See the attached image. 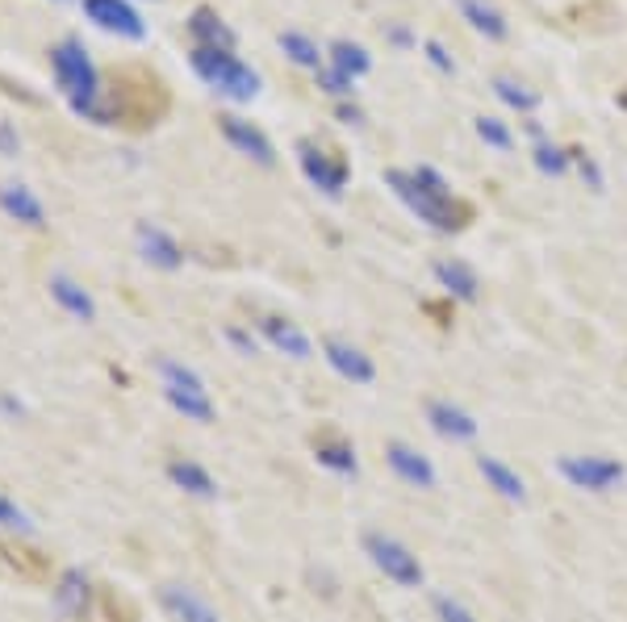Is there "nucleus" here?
Wrapping results in <instances>:
<instances>
[{"label":"nucleus","instance_id":"nucleus-4","mask_svg":"<svg viewBox=\"0 0 627 622\" xmlns=\"http://www.w3.org/2000/svg\"><path fill=\"white\" fill-rule=\"evenodd\" d=\"M159 384H164V397L176 414H185L197 426H209L218 410H213V397H209L206 380L197 377L192 368L176 363V359H159Z\"/></svg>","mask_w":627,"mask_h":622},{"label":"nucleus","instance_id":"nucleus-36","mask_svg":"<svg viewBox=\"0 0 627 622\" xmlns=\"http://www.w3.org/2000/svg\"><path fill=\"white\" fill-rule=\"evenodd\" d=\"M339 117L347 122V126H360V122H364V114L356 109V105H339Z\"/></svg>","mask_w":627,"mask_h":622},{"label":"nucleus","instance_id":"nucleus-5","mask_svg":"<svg viewBox=\"0 0 627 622\" xmlns=\"http://www.w3.org/2000/svg\"><path fill=\"white\" fill-rule=\"evenodd\" d=\"M364 551H368V560L377 565V572H385V577L394 584H401V589H418V584H422L418 556L406 544H398L394 535H385V530H364Z\"/></svg>","mask_w":627,"mask_h":622},{"label":"nucleus","instance_id":"nucleus-31","mask_svg":"<svg viewBox=\"0 0 627 622\" xmlns=\"http://www.w3.org/2000/svg\"><path fill=\"white\" fill-rule=\"evenodd\" d=\"M431 610H436L439 622H477L452 593H431Z\"/></svg>","mask_w":627,"mask_h":622},{"label":"nucleus","instance_id":"nucleus-18","mask_svg":"<svg viewBox=\"0 0 627 622\" xmlns=\"http://www.w3.org/2000/svg\"><path fill=\"white\" fill-rule=\"evenodd\" d=\"M477 472L485 476V485H490L498 497H506V502H527V485H523V476H519L511 464H502L498 455H477Z\"/></svg>","mask_w":627,"mask_h":622},{"label":"nucleus","instance_id":"nucleus-20","mask_svg":"<svg viewBox=\"0 0 627 622\" xmlns=\"http://www.w3.org/2000/svg\"><path fill=\"white\" fill-rule=\"evenodd\" d=\"M168 476L176 489H185L189 497H201V502H218V493H222L218 489V481H213L197 460H171Z\"/></svg>","mask_w":627,"mask_h":622},{"label":"nucleus","instance_id":"nucleus-37","mask_svg":"<svg viewBox=\"0 0 627 622\" xmlns=\"http://www.w3.org/2000/svg\"><path fill=\"white\" fill-rule=\"evenodd\" d=\"M619 105H624V109H627V93H624V96H619Z\"/></svg>","mask_w":627,"mask_h":622},{"label":"nucleus","instance_id":"nucleus-32","mask_svg":"<svg viewBox=\"0 0 627 622\" xmlns=\"http://www.w3.org/2000/svg\"><path fill=\"white\" fill-rule=\"evenodd\" d=\"M314 76H318V88H323V93H331V96H352L356 93V80L352 76H343V72H335V67H323V72H314Z\"/></svg>","mask_w":627,"mask_h":622},{"label":"nucleus","instance_id":"nucleus-12","mask_svg":"<svg viewBox=\"0 0 627 622\" xmlns=\"http://www.w3.org/2000/svg\"><path fill=\"white\" fill-rule=\"evenodd\" d=\"M134 243H138V255L151 267H159V272L185 267V251H180V243L171 239L168 230L151 226V222H138V226H134Z\"/></svg>","mask_w":627,"mask_h":622},{"label":"nucleus","instance_id":"nucleus-33","mask_svg":"<svg viewBox=\"0 0 627 622\" xmlns=\"http://www.w3.org/2000/svg\"><path fill=\"white\" fill-rule=\"evenodd\" d=\"M18 151H21V138H18V130H13V122H0V155L13 159Z\"/></svg>","mask_w":627,"mask_h":622},{"label":"nucleus","instance_id":"nucleus-35","mask_svg":"<svg viewBox=\"0 0 627 622\" xmlns=\"http://www.w3.org/2000/svg\"><path fill=\"white\" fill-rule=\"evenodd\" d=\"M227 342H234L243 356H255V339H251L248 330H239V326H227Z\"/></svg>","mask_w":627,"mask_h":622},{"label":"nucleus","instance_id":"nucleus-3","mask_svg":"<svg viewBox=\"0 0 627 622\" xmlns=\"http://www.w3.org/2000/svg\"><path fill=\"white\" fill-rule=\"evenodd\" d=\"M192 72L206 80L213 93L230 96V101H251L260 93V72H251L234 51H209V46H192Z\"/></svg>","mask_w":627,"mask_h":622},{"label":"nucleus","instance_id":"nucleus-17","mask_svg":"<svg viewBox=\"0 0 627 622\" xmlns=\"http://www.w3.org/2000/svg\"><path fill=\"white\" fill-rule=\"evenodd\" d=\"M0 209L13 222H21V226H34V230L46 226V205L25 185H0Z\"/></svg>","mask_w":627,"mask_h":622},{"label":"nucleus","instance_id":"nucleus-14","mask_svg":"<svg viewBox=\"0 0 627 622\" xmlns=\"http://www.w3.org/2000/svg\"><path fill=\"white\" fill-rule=\"evenodd\" d=\"M427 422H431V431L443 434V439H452V443H469V439H477V418L469 414V410L452 405V401H443V397L427 401Z\"/></svg>","mask_w":627,"mask_h":622},{"label":"nucleus","instance_id":"nucleus-19","mask_svg":"<svg viewBox=\"0 0 627 622\" xmlns=\"http://www.w3.org/2000/svg\"><path fill=\"white\" fill-rule=\"evenodd\" d=\"M436 281L443 284V293L448 297H457V302H477L481 297V281H477V272L469 264H460V260H436Z\"/></svg>","mask_w":627,"mask_h":622},{"label":"nucleus","instance_id":"nucleus-2","mask_svg":"<svg viewBox=\"0 0 627 622\" xmlns=\"http://www.w3.org/2000/svg\"><path fill=\"white\" fill-rule=\"evenodd\" d=\"M51 72H55V84L63 101L72 105L76 117H88V122H101V80H96V67L84 42L80 39H63L59 46H51Z\"/></svg>","mask_w":627,"mask_h":622},{"label":"nucleus","instance_id":"nucleus-27","mask_svg":"<svg viewBox=\"0 0 627 622\" xmlns=\"http://www.w3.org/2000/svg\"><path fill=\"white\" fill-rule=\"evenodd\" d=\"M494 93L511 105V109H519V114H535L540 109V96L535 93H527L523 84H514V80H506V76H498L494 80Z\"/></svg>","mask_w":627,"mask_h":622},{"label":"nucleus","instance_id":"nucleus-25","mask_svg":"<svg viewBox=\"0 0 627 622\" xmlns=\"http://www.w3.org/2000/svg\"><path fill=\"white\" fill-rule=\"evenodd\" d=\"M55 602H59V610L72 614V619L88 610V577H84L80 568H67V572H63V581H59V589H55Z\"/></svg>","mask_w":627,"mask_h":622},{"label":"nucleus","instance_id":"nucleus-28","mask_svg":"<svg viewBox=\"0 0 627 622\" xmlns=\"http://www.w3.org/2000/svg\"><path fill=\"white\" fill-rule=\"evenodd\" d=\"M477 138H481L485 147H494V151H511L514 147V134L506 130V122H498V117H477Z\"/></svg>","mask_w":627,"mask_h":622},{"label":"nucleus","instance_id":"nucleus-8","mask_svg":"<svg viewBox=\"0 0 627 622\" xmlns=\"http://www.w3.org/2000/svg\"><path fill=\"white\" fill-rule=\"evenodd\" d=\"M385 464H389V468H394V476H398L401 485H410V489H436V485H439L436 464L418 452V447L401 443V439H394V443L385 447Z\"/></svg>","mask_w":627,"mask_h":622},{"label":"nucleus","instance_id":"nucleus-15","mask_svg":"<svg viewBox=\"0 0 627 622\" xmlns=\"http://www.w3.org/2000/svg\"><path fill=\"white\" fill-rule=\"evenodd\" d=\"M189 34L197 46H209V51H234V30L218 18L209 4H197L189 13Z\"/></svg>","mask_w":627,"mask_h":622},{"label":"nucleus","instance_id":"nucleus-24","mask_svg":"<svg viewBox=\"0 0 627 622\" xmlns=\"http://www.w3.org/2000/svg\"><path fill=\"white\" fill-rule=\"evenodd\" d=\"M314 460H318L326 472H335V476H356V472H360V460L352 452V443H343V439L314 443Z\"/></svg>","mask_w":627,"mask_h":622},{"label":"nucleus","instance_id":"nucleus-29","mask_svg":"<svg viewBox=\"0 0 627 622\" xmlns=\"http://www.w3.org/2000/svg\"><path fill=\"white\" fill-rule=\"evenodd\" d=\"M569 164H573V155L561 151V147H548V143H540V147H535V168L544 171V176H565Z\"/></svg>","mask_w":627,"mask_h":622},{"label":"nucleus","instance_id":"nucleus-13","mask_svg":"<svg viewBox=\"0 0 627 622\" xmlns=\"http://www.w3.org/2000/svg\"><path fill=\"white\" fill-rule=\"evenodd\" d=\"M323 351H326V363H331L343 380H352V384H373V380H377V363L364 356L360 347H352V342H343V339H326Z\"/></svg>","mask_w":627,"mask_h":622},{"label":"nucleus","instance_id":"nucleus-26","mask_svg":"<svg viewBox=\"0 0 627 622\" xmlns=\"http://www.w3.org/2000/svg\"><path fill=\"white\" fill-rule=\"evenodd\" d=\"M281 51H285L289 59H293V63H297V67H310V72H323V51H318V46H314V42L305 39V34H297V30H285V34H281Z\"/></svg>","mask_w":627,"mask_h":622},{"label":"nucleus","instance_id":"nucleus-21","mask_svg":"<svg viewBox=\"0 0 627 622\" xmlns=\"http://www.w3.org/2000/svg\"><path fill=\"white\" fill-rule=\"evenodd\" d=\"M51 297H55V305L63 309V314H72L76 321H96V302L72 281V276L55 272V276H51Z\"/></svg>","mask_w":627,"mask_h":622},{"label":"nucleus","instance_id":"nucleus-30","mask_svg":"<svg viewBox=\"0 0 627 622\" xmlns=\"http://www.w3.org/2000/svg\"><path fill=\"white\" fill-rule=\"evenodd\" d=\"M0 530H18V535H34V523H30V514L13 502V497H4L0 493Z\"/></svg>","mask_w":627,"mask_h":622},{"label":"nucleus","instance_id":"nucleus-10","mask_svg":"<svg viewBox=\"0 0 627 622\" xmlns=\"http://www.w3.org/2000/svg\"><path fill=\"white\" fill-rule=\"evenodd\" d=\"M159 610L168 614L171 622H222L218 619V610L197 593L189 584H159Z\"/></svg>","mask_w":627,"mask_h":622},{"label":"nucleus","instance_id":"nucleus-22","mask_svg":"<svg viewBox=\"0 0 627 622\" xmlns=\"http://www.w3.org/2000/svg\"><path fill=\"white\" fill-rule=\"evenodd\" d=\"M457 4L477 34H485V39H494V42H502L506 34H511V25H506V18L498 13L494 4H485V0H457Z\"/></svg>","mask_w":627,"mask_h":622},{"label":"nucleus","instance_id":"nucleus-11","mask_svg":"<svg viewBox=\"0 0 627 622\" xmlns=\"http://www.w3.org/2000/svg\"><path fill=\"white\" fill-rule=\"evenodd\" d=\"M84 13H88V21H96L101 30H109V34H122V39H130V42L147 39V25H143V18L134 13L126 0H84Z\"/></svg>","mask_w":627,"mask_h":622},{"label":"nucleus","instance_id":"nucleus-7","mask_svg":"<svg viewBox=\"0 0 627 622\" xmlns=\"http://www.w3.org/2000/svg\"><path fill=\"white\" fill-rule=\"evenodd\" d=\"M297 164H302L305 180L314 185V189L331 197V201H339L343 189H347V164H343L335 151H326L323 143H314V138H302L297 143Z\"/></svg>","mask_w":627,"mask_h":622},{"label":"nucleus","instance_id":"nucleus-34","mask_svg":"<svg viewBox=\"0 0 627 622\" xmlns=\"http://www.w3.org/2000/svg\"><path fill=\"white\" fill-rule=\"evenodd\" d=\"M422 51H427V59H431V63H436L439 72H457V63H452V59H448V51H443V46H439L436 39H427V42H422Z\"/></svg>","mask_w":627,"mask_h":622},{"label":"nucleus","instance_id":"nucleus-1","mask_svg":"<svg viewBox=\"0 0 627 622\" xmlns=\"http://www.w3.org/2000/svg\"><path fill=\"white\" fill-rule=\"evenodd\" d=\"M385 185L394 189V197L415 213L418 222H427L431 230L452 234V230L469 226V218H473V209L464 205V201H457L452 189H448V180L436 168H427V164L415 171L389 168L385 171Z\"/></svg>","mask_w":627,"mask_h":622},{"label":"nucleus","instance_id":"nucleus-9","mask_svg":"<svg viewBox=\"0 0 627 622\" xmlns=\"http://www.w3.org/2000/svg\"><path fill=\"white\" fill-rule=\"evenodd\" d=\"M218 130H222V138H227L234 151L248 155V159H255L260 168H272V164H276V151H272L268 134L260 130V126L243 122L239 114H222V117H218Z\"/></svg>","mask_w":627,"mask_h":622},{"label":"nucleus","instance_id":"nucleus-6","mask_svg":"<svg viewBox=\"0 0 627 622\" xmlns=\"http://www.w3.org/2000/svg\"><path fill=\"white\" fill-rule=\"evenodd\" d=\"M556 472L569 481L573 489L582 493H610L615 485H624L627 468L610 455H561Z\"/></svg>","mask_w":627,"mask_h":622},{"label":"nucleus","instance_id":"nucleus-16","mask_svg":"<svg viewBox=\"0 0 627 622\" xmlns=\"http://www.w3.org/2000/svg\"><path fill=\"white\" fill-rule=\"evenodd\" d=\"M260 335H264V339L289 359H310V356H314V342H310V335H305V330H297L289 318H260Z\"/></svg>","mask_w":627,"mask_h":622},{"label":"nucleus","instance_id":"nucleus-23","mask_svg":"<svg viewBox=\"0 0 627 622\" xmlns=\"http://www.w3.org/2000/svg\"><path fill=\"white\" fill-rule=\"evenodd\" d=\"M326 59H331V67H335V72H343V76H352V80H360V76L373 72V55L364 51L360 42H347V39L331 42Z\"/></svg>","mask_w":627,"mask_h":622}]
</instances>
